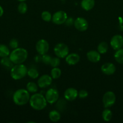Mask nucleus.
I'll return each instance as SVG.
<instances>
[{"label": "nucleus", "instance_id": "nucleus-1", "mask_svg": "<svg viewBox=\"0 0 123 123\" xmlns=\"http://www.w3.org/2000/svg\"><path fill=\"white\" fill-rule=\"evenodd\" d=\"M9 58L14 64H19L25 62L28 58V52L25 49L18 47L13 49L9 55Z\"/></svg>", "mask_w": 123, "mask_h": 123}, {"label": "nucleus", "instance_id": "nucleus-2", "mask_svg": "<svg viewBox=\"0 0 123 123\" xmlns=\"http://www.w3.org/2000/svg\"><path fill=\"white\" fill-rule=\"evenodd\" d=\"M30 106L36 111H41L46 108L47 102L45 96L40 93H34L30 97L29 100Z\"/></svg>", "mask_w": 123, "mask_h": 123}, {"label": "nucleus", "instance_id": "nucleus-3", "mask_svg": "<svg viewBox=\"0 0 123 123\" xmlns=\"http://www.w3.org/2000/svg\"><path fill=\"white\" fill-rule=\"evenodd\" d=\"M30 98V93L27 89H19L13 95V102L18 106H23L27 104Z\"/></svg>", "mask_w": 123, "mask_h": 123}, {"label": "nucleus", "instance_id": "nucleus-4", "mask_svg": "<svg viewBox=\"0 0 123 123\" xmlns=\"http://www.w3.org/2000/svg\"><path fill=\"white\" fill-rule=\"evenodd\" d=\"M28 68L22 64H15L10 69V76L14 80H20L27 75Z\"/></svg>", "mask_w": 123, "mask_h": 123}, {"label": "nucleus", "instance_id": "nucleus-5", "mask_svg": "<svg viewBox=\"0 0 123 123\" xmlns=\"http://www.w3.org/2000/svg\"><path fill=\"white\" fill-rule=\"evenodd\" d=\"M116 96L113 91H109L102 96V104L105 108H109L115 103Z\"/></svg>", "mask_w": 123, "mask_h": 123}, {"label": "nucleus", "instance_id": "nucleus-6", "mask_svg": "<svg viewBox=\"0 0 123 123\" xmlns=\"http://www.w3.org/2000/svg\"><path fill=\"white\" fill-rule=\"evenodd\" d=\"M54 52L57 57L64 58L69 54V48L65 43H59L54 46Z\"/></svg>", "mask_w": 123, "mask_h": 123}, {"label": "nucleus", "instance_id": "nucleus-7", "mask_svg": "<svg viewBox=\"0 0 123 123\" xmlns=\"http://www.w3.org/2000/svg\"><path fill=\"white\" fill-rule=\"evenodd\" d=\"M68 18L67 13L63 10H59L55 12L52 16V21L56 25H62L65 24Z\"/></svg>", "mask_w": 123, "mask_h": 123}, {"label": "nucleus", "instance_id": "nucleus-8", "mask_svg": "<svg viewBox=\"0 0 123 123\" xmlns=\"http://www.w3.org/2000/svg\"><path fill=\"white\" fill-rule=\"evenodd\" d=\"M45 97L47 103L49 104H54L57 102L59 98V91L54 88H50L46 92Z\"/></svg>", "mask_w": 123, "mask_h": 123}, {"label": "nucleus", "instance_id": "nucleus-9", "mask_svg": "<svg viewBox=\"0 0 123 123\" xmlns=\"http://www.w3.org/2000/svg\"><path fill=\"white\" fill-rule=\"evenodd\" d=\"M49 49L48 42L45 39H41L36 43V49L39 55H43L47 54Z\"/></svg>", "mask_w": 123, "mask_h": 123}, {"label": "nucleus", "instance_id": "nucleus-10", "mask_svg": "<svg viewBox=\"0 0 123 123\" xmlns=\"http://www.w3.org/2000/svg\"><path fill=\"white\" fill-rule=\"evenodd\" d=\"M74 25L77 30L81 32L86 31L89 26V24L86 19L82 17H78L77 19H75Z\"/></svg>", "mask_w": 123, "mask_h": 123}, {"label": "nucleus", "instance_id": "nucleus-11", "mask_svg": "<svg viewBox=\"0 0 123 123\" xmlns=\"http://www.w3.org/2000/svg\"><path fill=\"white\" fill-rule=\"evenodd\" d=\"M110 44L114 50H116L121 49L123 46V37L119 34L115 35L111 38Z\"/></svg>", "mask_w": 123, "mask_h": 123}, {"label": "nucleus", "instance_id": "nucleus-12", "mask_svg": "<svg viewBox=\"0 0 123 123\" xmlns=\"http://www.w3.org/2000/svg\"><path fill=\"white\" fill-rule=\"evenodd\" d=\"M52 81L53 78L50 75L43 74L37 80V85L39 87L41 88H45L51 85Z\"/></svg>", "mask_w": 123, "mask_h": 123}, {"label": "nucleus", "instance_id": "nucleus-13", "mask_svg": "<svg viewBox=\"0 0 123 123\" xmlns=\"http://www.w3.org/2000/svg\"><path fill=\"white\" fill-rule=\"evenodd\" d=\"M101 70L106 75H112L116 71V67L112 62H106L101 66Z\"/></svg>", "mask_w": 123, "mask_h": 123}, {"label": "nucleus", "instance_id": "nucleus-14", "mask_svg": "<svg viewBox=\"0 0 123 123\" xmlns=\"http://www.w3.org/2000/svg\"><path fill=\"white\" fill-rule=\"evenodd\" d=\"M78 91L74 88H69L64 92V97L68 101H74L78 97Z\"/></svg>", "mask_w": 123, "mask_h": 123}, {"label": "nucleus", "instance_id": "nucleus-15", "mask_svg": "<svg viewBox=\"0 0 123 123\" xmlns=\"http://www.w3.org/2000/svg\"><path fill=\"white\" fill-rule=\"evenodd\" d=\"M80 60V56L77 53H72L68 54L65 57L66 62L69 66H74L77 64Z\"/></svg>", "mask_w": 123, "mask_h": 123}, {"label": "nucleus", "instance_id": "nucleus-16", "mask_svg": "<svg viewBox=\"0 0 123 123\" xmlns=\"http://www.w3.org/2000/svg\"><path fill=\"white\" fill-rule=\"evenodd\" d=\"M86 56L88 60L90 62L96 63L99 62L101 60V55L98 51L95 50H91L88 52L86 54Z\"/></svg>", "mask_w": 123, "mask_h": 123}, {"label": "nucleus", "instance_id": "nucleus-17", "mask_svg": "<svg viewBox=\"0 0 123 123\" xmlns=\"http://www.w3.org/2000/svg\"><path fill=\"white\" fill-rule=\"evenodd\" d=\"M95 5V0H82L81 1V7L85 11H89L92 10Z\"/></svg>", "mask_w": 123, "mask_h": 123}, {"label": "nucleus", "instance_id": "nucleus-18", "mask_svg": "<svg viewBox=\"0 0 123 123\" xmlns=\"http://www.w3.org/2000/svg\"><path fill=\"white\" fill-rule=\"evenodd\" d=\"M0 64H1V66L7 70H10L13 67V66H14L13 65L14 64L11 61V60L9 58V56H6V57L1 58V60L0 61Z\"/></svg>", "mask_w": 123, "mask_h": 123}, {"label": "nucleus", "instance_id": "nucleus-19", "mask_svg": "<svg viewBox=\"0 0 123 123\" xmlns=\"http://www.w3.org/2000/svg\"><path fill=\"white\" fill-rule=\"evenodd\" d=\"M49 118L51 121L54 123L58 122L61 118V115L60 112L56 110H53L49 112Z\"/></svg>", "mask_w": 123, "mask_h": 123}, {"label": "nucleus", "instance_id": "nucleus-20", "mask_svg": "<svg viewBox=\"0 0 123 123\" xmlns=\"http://www.w3.org/2000/svg\"><path fill=\"white\" fill-rule=\"evenodd\" d=\"M114 58L117 62L123 64V48L116 50L114 54Z\"/></svg>", "mask_w": 123, "mask_h": 123}, {"label": "nucleus", "instance_id": "nucleus-21", "mask_svg": "<svg viewBox=\"0 0 123 123\" xmlns=\"http://www.w3.org/2000/svg\"><path fill=\"white\" fill-rule=\"evenodd\" d=\"M10 52L8 46L4 44H0V57L4 58L9 56Z\"/></svg>", "mask_w": 123, "mask_h": 123}, {"label": "nucleus", "instance_id": "nucleus-22", "mask_svg": "<svg viewBox=\"0 0 123 123\" xmlns=\"http://www.w3.org/2000/svg\"><path fill=\"white\" fill-rule=\"evenodd\" d=\"M109 49V46L106 42H101L99 43L97 47V51L100 54H104L107 52Z\"/></svg>", "mask_w": 123, "mask_h": 123}, {"label": "nucleus", "instance_id": "nucleus-23", "mask_svg": "<svg viewBox=\"0 0 123 123\" xmlns=\"http://www.w3.org/2000/svg\"><path fill=\"white\" fill-rule=\"evenodd\" d=\"M102 118L103 120L106 122L110 121L112 118V112L108 108L104 109L102 112Z\"/></svg>", "mask_w": 123, "mask_h": 123}, {"label": "nucleus", "instance_id": "nucleus-24", "mask_svg": "<svg viewBox=\"0 0 123 123\" xmlns=\"http://www.w3.org/2000/svg\"><path fill=\"white\" fill-rule=\"evenodd\" d=\"M26 89L29 92L36 93L38 90V85L33 82H29L26 86Z\"/></svg>", "mask_w": 123, "mask_h": 123}, {"label": "nucleus", "instance_id": "nucleus-25", "mask_svg": "<svg viewBox=\"0 0 123 123\" xmlns=\"http://www.w3.org/2000/svg\"><path fill=\"white\" fill-rule=\"evenodd\" d=\"M62 75V70L59 67H53L51 71V76L53 79H57Z\"/></svg>", "mask_w": 123, "mask_h": 123}, {"label": "nucleus", "instance_id": "nucleus-26", "mask_svg": "<svg viewBox=\"0 0 123 123\" xmlns=\"http://www.w3.org/2000/svg\"><path fill=\"white\" fill-rule=\"evenodd\" d=\"M27 75L31 79H36L38 78L39 73L38 70L35 68H30L28 70Z\"/></svg>", "mask_w": 123, "mask_h": 123}, {"label": "nucleus", "instance_id": "nucleus-27", "mask_svg": "<svg viewBox=\"0 0 123 123\" xmlns=\"http://www.w3.org/2000/svg\"><path fill=\"white\" fill-rule=\"evenodd\" d=\"M18 10L20 14H25L28 10V6L25 2H20L18 6Z\"/></svg>", "mask_w": 123, "mask_h": 123}, {"label": "nucleus", "instance_id": "nucleus-28", "mask_svg": "<svg viewBox=\"0 0 123 123\" xmlns=\"http://www.w3.org/2000/svg\"><path fill=\"white\" fill-rule=\"evenodd\" d=\"M41 18L45 22H49L52 20V14L48 11H43L41 14Z\"/></svg>", "mask_w": 123, "mask_h": 123}, {"label": "nucleus", "instance_id": "nucleus-29", "mask_svg": "<svg viewBox=\"0 0 123 123\" xmlns=\"http://www.w3.org/2000/svg\"><path fill=\"white\" fill-rule=\"evenodd\" d=\"M60 64V58L59 57H54L52 58L51 61L50 62V66L52 67H57Z\"/></svg>", "mask_w": 123, "mask_h": 123}, {"label": "nucleus", "instance_id": "nucleus-30", "mask_svg": "<svg viewBox=\"0 0 123 123\" xmlns=\"http://www.w3.org/2000/svg\"><path fill=\"white\" fill-rule=\"evenodd\" d=\"M52 57L49 55L47 54H44L42 56V61L46 65H50Z\"/></svg>", "mask_w": 123, "mask_h": 123}, {"label": "nucleus", "instance_id": "nucleus-31", "mask_svg": "<svg viewBox=\"0 0 123 123\" xmlns=\"http://www.w3.org/2000/svg\"><path fill=\"white\" fill-rule=\"evenodd\" d=\"M19 46V42L16 38H12L9 42V47L12 49H16Z\"/></svg>", "mask_w": 123, "mask_h": 123}, {"label": "nucleus", "instance_id": "nucleus-32", "mask_svg": "<svg viewBox=\"0 0 123 123\" xmlns=\"http://www.w3.org/2000/svg\"><path fill=\"white\" fill-rule=\"evenodd\" d=\"M78 96L80 98H85L88 96V92L85 90H81L78 91Z\"/></svg>", "mask_w": 123, "mask_h": 123}, {"label": "nucleus", "instance_id": "nucleus-33", "mask_svg": "<svg viewBox=\"0 0 123 123\" xmlns=\"http://www.w3.org/2000/svg\"><path fill=\"white\" fill-rule=\"evenodd\" d=\"M74 20L73 19V18H68L65 24H66V25H67V26H71V25H74Z\"/></svg>", "mask_w": 123, "mask_h": 123}, {"label": "nucleus", "instance_id": "nucleus-34", "mask_svg": "<svg viewBox=\"0 0 123 123\" xmlns=\"http://www.w3.org/2000/svg\"><path fill=\"white\" fill-rule=\"evenodd\" d=\"M4 14V9L1 6H0V18Z\"/></svg>", "mask_w": 123, "mask_h": 123}, {"label": "nucleus", "instance_id": "nucleus-35", "mask_svg": "<svg viewBox=\"0 0 123 123\" xmlns=\"http://www.w3.org/2000/svg\"><path fill=\"white\" fill-rule=\"evenodd\" d=\"M17 1H19V2H25L26 0H17Z\"/></svg>", "mask_w": 123, "mask_h": 123}, {"label": "nucleus", "instance_id": "nucleus-36", "mask_svg": "<svg viewBox=\"0 0 123 123\" xmlns=\"http://www.w3.org/2000/svg\"><path fill=\"white\" fill-rule=\"evenodd\" d=\"M61 1H65V0H61Z\"/></svg>", "mask_w": 123, "mask_h": 123}]
</instances>
